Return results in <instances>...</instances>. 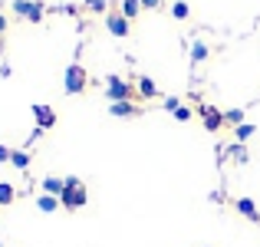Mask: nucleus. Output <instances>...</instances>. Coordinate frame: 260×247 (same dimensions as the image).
<instances>
[{"mask_svg":"<svg viewBox=\"0 0 260 247\" xmlns=\"http://www.w3.org/2000/svg\"><path fill=\"white\" fill-rule=\"evenodd\" d=\"M33 119H37V129H53L56 126V112H53V106H46V102H37L33 106Z\"/></svg>","mask_w":260,"mask_h":247,"instance_id":"obj_7","label":"nucleus"},{"mask_svg":"<svg viewBox=\"0 0 260 247\" xmlns=\"http://www.w3.org/2000/svg\"><path fill=\"white\" fill-rule=\"evenodd\" d=\"M86 86H89V76H86L83 63L76 59V63H70L66 73H63V89H66V96H83Z\"/></svg>","mask_w":260,"mask_h":247,"instance_id":"obj_2","label":"nucleus"},{"mask_svg":"<svg viewBox=\"0 0 260 247\" xmlns=\"http://www.w3.org/2000/svg\"><path fill=\"white\" fill-rule=\"evenodd\" d=\"M10 165H13V168H20V171H26V168H30V152H23V148H13Z\"/></svg>","mask_w":260,"mask_h":247,"instance_id":"obj_16","label":"nucleus"},{"mask_svg":"<svg viewBox=\"0 0 260 247\" xmlns=\"http://www.w3.org/2000/svg\"><path fill=\"white\" fill-rule=\"evenodd\" d=\"M234 208H237V214H244L247 221L260 224V208L254 204V198H237V201H234Z\"/></svg>","mask_w":260,"mask_h":247,"instance_id":"obj_9","label":"nucleus"},{"mask_svg":"<svg viewBox=\"0 0 260 247\" xmlns=\"http://www.w3.org/2000/svg\"><path fill=\"white\" fill-rule=\"evenodd\" d=\"M17 201V188H13L10 181H0V208H7V204Z\"/></svg>","mask_w":260,"mask_h":247,"instance_id":"obj_14","label":"nucleus"},{"mask_svg":"<svg viewBox=\"0 0 260 247\" xmlns=\"http://www.w3.org/2000/svg\"><path fill=\"white\" fill-rule=\"evenodd\" d=\"M254 132H257V129L250 126V122H244V126H237V129H234V139H237V142L244 145L247 139H254Z\"/></svg>","mask_w":260,"mask_h":247,"instance_id":"obj_19","label":"nucleus"},{"mask_svg":"<svg viewBox=\"0 0 260 247\" xmlns=\"http://www.w3.org/2000/svg\"><path fill=\"white\" fill-rule=\"evenodd\" d=\"M172 17H175V20H188V17H191L188 0H175V4H172Z\"/></svg>","mask_w":260,"mask_h":247,"instance_id":"obj_17","label":"nucleus"},{"mask_svg":"<svg viewBox=\"0 0 260 247\" xmlns=\"http://www.w3.org/2000/svg\"><path fill=\"white\" fill-rule=\"evenodd\" d=\"M37 208L43 211V214H53V211H59L63 204H59V198H53V195H40L37 198Z\"/></svg>","mask_w":260,"mask_h":247,"instance_id":"obj_13","label":"nucleus"},{"mask_svg":"<svg viewBox=\"0 0 260 247\" xmlns=\"http://www.w3.org/2000/svg\"><path fill=\"white\" fill-rule=\"evenodd\" d=\"M83 4L89 7L92 13H109V7H106V0H83Z\"/></svg>","mask_w":260,"mask_h":247,"instance_id":"obj_22","label":"nucleus"},{"mask_svg":"<svg viewBox=\"0 0 260 247\" xmlns=\"http://www.w3.org/2000/svg\"><path fill=\"white\" fill-rule=\"evenodd\" d=\"M224 126H244V109H228L224 112Z\"/></svg>","mask_w":260,"mask_h":247,"instance_id":"obj_18","label":"nucleus"},{"mask_svg":"<svg viewBox=\"0 0 260 247\" xmlns=\"http://www.w3.org/2000/svg\"><path fill=\"white\" fill-rule=\"evenodd\" d=\"M198 115H201V126L208 129V132H221L224 129V112L217 106H211V102H201V106H198Z\"/></svg>","mask_w":260,"mask_h":247,"instance_id":"obj_5","label":"nucleus"},{"mask_svg":"<svg viewBox=\"0 0 260 247\" xmlns=\"http://www.w3.org/2000/svg\"><path fill=\"white\" fill-rule=\"evenodd\" d=\"M172 115H175L178 122H191V119H194V112H191V106H178Z\"/></svg>","mask_w":260,"mask_h":247,"instance_id":"obj_20","label":"nucleus"},{"mask_svg":"<svg viewBox=\"0 0 260 247\" xmlns=\"http://www.w3.org/2000/svg\"><path fill=\"white\" fill-rule=\"evenodd\" d=\"M142 10H161V0H142Z\"/></svg>","mask_w":260,"mask_h":247,"instance_id":"obj_24","label":"nucleus"},{"mask_svg":"<svg viewBox=\"0 0 260 247\" xmlns=\"http://www.w3.org/2000/svg\"><path fill=\"white\" fill-rule=\"evenodd\" d=\"M106 99L109 102H125V99H139V96H135V86L128 79H122V76H109L106 79Z\"/></svg>","mask_w":260,"mask_h":247,"instance_id":"obj_3","label":"nucleus"},{"mask_svg":"<svg viewBox=\"0 0 260 247\" xmlns=\"http://www.w3.org/2000/svg\"><path fill=\"white\" fill-rule=\"evenodd\" d=\"M142 109L135 106L132 99H125V102H109V115H115V119H135Z\"/></svg>","mask_w":260,"mask_h":247,"instance_id":"obj_8","label":"nucleus"},{"mask_svg":"<svg viewBox=\"0 0 260 247\" xmlns=\"http://www.w3.org/2000/svg\"><path fill=\"white\" fill-rule=\"evenodd\" d=\"M161 106H165L168 112H175V109L181 106V99H178V96H165V99H161Z\"/></svg>","mask_w":260,"mask_h":247,"instance_id":"obj_23","label":"nucleus"},{"mask_svg":"<svg viewBox=\"0 0 260 247\" xmlns=\"http://www.w3.org/2000/svg\"><path fill=\"white\" fill-rule=\"evenodd\" d=\"M231 159H234L237 165H244V162H247V148H244V145H231Z\"/></svg>","mask_w":260,"mask_h":247,"instance_id":"obj_21","label":"nucleus"},{"mask_svg":"<svg viewBox=\"0 0 260 247\" xmlns=\"http://www.w3.org/2000/svg\"><path fill=\"white\" fill-rule=\"evenodd\" d=\"M10 10L17 13V17H23L26 23H43V17H46V7L40 4V0H13Z\"/></svg>","mask_w":260,"mask_h":247,"instance_id":"obj_4","label":"nucleus"},{"mask_svg":"<svg viewBox=\"0 0 260 247\" xmlns=\"http://www.w3.org/2000/svg\"><path fill=\"white\" fill-rule=\"evenodd\" d=\"M135 96H139V99H155V96H158V86H155V79L139 76V79H135Z\"/></svg>","mask_w":260,"mask_h":247,"instance_id":"obj_10","label":"nucleus"},{"mask_svg":"<svg viewBox=\"0 0 260 247\" xmlns=\"http://www.w3.org/2000/svg\"><path fill=\"white\" fill-rule=\"evenodd\" d=\"M86 201H89L86 184L79 181L76 175H66V191L59 195V204H63L66 211H79V208H86Z\"/></svg>","mask_w":260,"mask_h":247,"instance_id":"obj_1","label":"nucleus"},{"mask_svg":"<svg viewBox=\"0 0 260 247\" xmlns=\"http://www.w3.org/2000/svg\"><path fill=\"white\" fill-rule=\"evenodd\" d=\"M119 10H122V17H125V20H135L142 13V0H122Z\"/></svg>","mask_w":260,"mask_h":247,"instance_id":"obj_15","label":"nucleus"},{"mask_svg":"<svg viewBox=\"0 0 260 247\" xmlns=\"http://www.w3.org/2000/svg\"><path fill=\"white\" fill-rule=\"evenodd\" d=\"M63 191H66V178H59V175H46V178H43V195L59 198Z\"/></svg>","mask_w":260,"mask_h":247,"instance_id":"obj_12","label":"nucleus"},{"mask_svg":"<svg viewBox=\"0 0 260 247\" xmlns=\"http://www.w3.org/2000/svg\"><path fill=\"white\" fill-rule=\"evenodd\" d=\"M4 33H7V17L0 13V40H4Z\"/></svg>","mask_w":260,"mask_h":247,"instance_id":"obj_26","label":"nucleus"},{"mask_svg":"<svg viewBox=\"0 0 260 247\" xmlns=\"http://www.w3.org/2000/svg\"><path fill=\"white\" fill-rule=\"evenodd\" d=\"M106 30L112 33V37H128V33H132V20H125L122 17V10H109L106 13Z\"/></svg>","mask_w":260,"mask_h":247,"instance_id":"obj_6","label":"nucleus"},{"mask_svg":"<svg viewBox=\"0 0 260 247\" xmlns=\"http://www.w3.org/2000/svg\"><path fill=\"white\" fill-rule=\"evenodd\" d=\"M10 155H13V148H7V145H0V162H10Z\"/></svg>","mask_w":260,"mask_h":247,"instance_id":"obj_25","label":"nucleus"},{"mask_svg":"<svg viewBox=\"0 0 260 247\" xmlns=\"http://www.w3.org/2000/svg\"><path fill=\"white\" fill-rule=\"evenodd\" d=\"M188 53H191V63L194 66H201L204 59L211 56V46L204 43V40H191V46H188Z\"/></svg>","mask_w":260,"mask_h":247,"instance_id":"obj_11","label":"nucleus"}]
</instances>
